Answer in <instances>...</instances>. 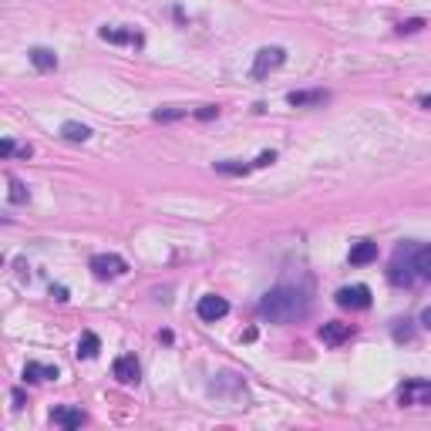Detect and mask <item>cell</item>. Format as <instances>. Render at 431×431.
<instances>
[{
    "label": "cell",
    "instance_id": "obj_24",
    "mask_svg": "<svg viewBox=\"0 0 431 431\" xmlns=\"http://www.w3.org/2000/svg\"><path fill=\"white\" fill-rule=\"evenodd\" d=\"M14 152H17V145H14L10 138H3V142H0V156H3V158H10Z\"/></svg>",
    "mask_w": 431,
    "mask_h": 431
},
{
    "label": "cell",
    "instance_id": "obj_20",
    "mask_svg": "<svg viewBox=\"0 0 431 431\" xmlns=\"http://www.w3.org/2000/svg\"><path fill=\"white\" fill-rule=\"evenodd\" d=\"M216 172H223V175H246L249 165H243V162H216Z\"/></svg>",
    "mask_w": 431,
    "mask_h": 431
},
{
    "label": "cell",
    "instance_id": "obj_11",
    "mask_svg": "<svg viewBox=\"0 0 431 431\" xmlns=\"http://www.w3.org/2000/svg\"><path fill=\"white\" fill-rule=\"evenodd\" d=\"M51 421L61 425V428H81L88 418H84L81 408H54V411H51Z\"/></svg>",
    "mask_w": 431,
    "mask_h": 431
},
{
    "label": "cell",
    "instance_id": "obj_25",
    "mask_svg": "<svg viewBox=\"0 0 431 431\" xmlns=\"http://www.w3.org/2000/svg\"><path fill=\"white\" fill-rule=\"evenodd\" d=\"M51 297H54L58 304H64V300H68V290H64V286H51Z\"/></svg>",
    "mask_w": 431,
    "mask_h": 431
},
{
    "label": "cell",
    "instance_id": "obj_10",
    "mask_svg": "<svg viewBox=\"0 0 431 431\" xmlns=\"http://www.w3.org/2000/svg\"><path fill=\"white\" fill-rule=\"evenodd\" d=\"M347 260H351V267L374 263V260H378V243H374V239H357L351 246V253H347Z\"/></svg>",
    "mask_w": 431,
    "mask_h": 431
},
{
    "label": "cell",
    "instance_id": "obj_2",
    "mask_svg": "<svg viewBox=\"0 0 431 431\" xmlns=\"http://www.w3.org/2000/svg\"><path fill=\"white\" fill-rule=\"evenodd\" d=\"M388 280L394 286H411V283H431V246L404 243L391 260Z\"/></svg>",
    "mask_w": 431,
    "mask_h": 431
},
{
    "label": "cell",
    "instance_id": "obj_16",
    "mask_svg": "<svg viewBox=\"0 0 431 431\" xmlns=\"http://www.w3.org/2000/svg\"><path fill=\"white\" fill-rule=\"evenodd\" d=\"M61 135H64L68 142H88V138H91V128L81 125V121H64V125H61Z\"/></svg>",
    "mask_w": 431,
    "mask_h": 431
},
{
    "label": "cell",
    "instance_id": "obj_1",
    "mask_svg": "<svg viewBox=\"0 0 431 431\" xmlns=\"http://www.w3.org/2000/svg\"><path fill=\"white\" fill-rule=\"evenodd\" d=\"M307 307H310V297L300 286L280 283L270 293H263V300L256 304V314L267 323H293V320H300L307 314Z\"/></svg>",
    "mask_w": 431,
    "mask_h": 431
},
{
    "label": "cell",
    "instance_id": "obj_26",
    "mask_svg": "<svg viewBox=\"0 0 431 431\" xmlns=\"http://www.w3.org/2000/svg\"><path fill=\"white\" fill-rule=\"evenodd\" d=\"M10 397H14V408H24V401H27V397H24V391H21V388H17V391L10 394Z\"/></svg>",
    "mask_w": 431,
    "mask_h": 431
},
{
    "label": "cell",
    "instance_id": "obj_23",
    "mask_svg": "<svg viewBox=\"0 0 431 431\" xmlns=\"http://www.w3.org/2000/svg\"><path fill=\"white\" fill-rule=\"evenodd\" d=\"M276 162V152L273 149H270V152H260V156H256V162H253V165H256V169H267V165H273Z\"/></svg>",
    "mask_w": 431,
    "mask_h": 431
},
{
    "label": "cell",
    "instance_id": "obj_19",
    "mask_svg": "<svg viewBox=\"0 0 431 431\" xmlns=\"http://www.w3.org/2000/svg\"><path fill=\"white\" fill-rule=\"evenodd\" d=\"M7 182H10V193H7V199H10L14 206H21V202H27V186H24L21 179H14V175H7Z\"/></svg>",
    "mask_w": 431,
    "mask_h": 431
},
{
    "label": "cell",
    "instance_id": "obj_14",
    "mask_svg": "<svg viewBox=\"0 0 431 431\" xmlns=\"http://www.w3.org/2000/svg\"><path fill=\"white\" fill-rule=\"evenodd\" d=\"M24 378H27V381H58V367H54V364L31 360V364L24 367Z\"/></svg>",
    "mask_w": 431,
    "mask_h": 431
},
{
    "label": "cell",
    "instance_id": "obj_8",
    "mask_svg": "<svg viewBox=\"0 0 431 431\" xmlns=\"http://www.w3.org/2000/svg\"><path fill=\"white\" fill-rule=\"evenodd\" d=\"M112 374H115L121 384H138V378H142V367H138L135 354H121V357H115V364H112Z\"/></svg>",
    "mask_w": 431,
    "mask_h": 431
},
{
    "label": "cell",
    "instance_id": "obj_3",
    "mask_svg": "<svg viewBox=\"0 0 431 431\" xmlns=\"http://www.w3.org/2000/svg\"><path fill=\"white\" fill-rule=\"evenodd\" d=\"M397 404L401 408H421V404H431V381H421V378H411L397 388Z\"/></svg>",
    "mask_w": 431,
    "mask_h": 431
},
{
    "label": "cell",
    "instance_id": "obj_22",
    "mask_svg": "<svg viewBox=\"0 0 431 431\" xmlns=\"http://www.w3.org/2000/svg\"><path fill=\"white\" fill-rule=\"evenodd\" d=\"M193 115L199 118V121H212V118L219 115V105H202L199 112H193Z\"/></svg>",
    "mask_w": 431,
    "mask_h": 431
},
{
    "label": "cell",
    "instance_id": "obj_17",
    "mask_svg": "<svg viewBox=\"0 0 431 431\" xmlns=\"http://www.w3.org/2000/svg\"><path fill=\"white\" fill-rule=\"evenodd\" d=\"M101 351V341H98V334H81V341H78V357H84V360H91L95 354Z\"/></svg>",
    "mask_w": 431,
    "mask_h": 431
},
{
    "label": "cell",
    "instance_id": "obj_28",
    "mask_svg": "<svg viewBox=\"0 0 431 431\" xmlns=\"http://www.w3.org/2000/svg\"><path fill=\"white\" fill-rule=\"evenodd\" d=\"M421 323H425V327H428V330H431V307H428V310H425V314H421Z\"/></svg>",
    "mask_w": 431,
    "mask_h": 431
},
{
    "label": "cell",
    "instance_id": "obj_4",
    "mask_svg": "<svg viewBox=\"0 0 431 431\" xmlns=\"http://www.w3.org/2000/svg\"><path fill=\"white\" fill-rule=\"evenodd\" d=\"M283 61H286V51L283 47H260L256 51V58H253V81H263L270 71L276 68H283Z\"/></svg>",
    "mask_w": 431,
    "mask_h": 431
},
{
    "label": "cell",
    "instance_id": "obj_9",
    "mask_svg": "<svg viewBox=\"0 0 431 431\" xmlns=\"http://www.w3.org/2000/svg\"><path fill=\"white\" fill-rule=\"evenodd\" d=\"M351 337H354V327H351V323L330 320V323H323V327H320V341H323L327 347H341V344H347Z\"/></svg>",
    "mask_w": 431,
    "mask_h": 431
},
{
    "label": "cell",
    "instance_id": "obj_6",
    "mask_svg": "<svg viewBox=\"0 0 431 431\" xmlns=\"http://www.w3.org/2000/svg\"><path fill=\"white\" fill-rule=\"evenodd\" d=\"M88 267H91V273L98 276V280H112V276L128 273V263L118 253H98V256H91Z\"/></svg>",
    "mask_w": 431,
    "mask_h": 431
},
{
    "label": "cell",
    "instance_id": "obj_18",
    "mask_svg": "<svg viewBox=\"0 0 431 431\" xmlns=\"http://www.w3.org/2000/svg\"><path fill=\"white\" fill-rule=\"evenodd\" d=\"M189 115V108H179V105H169V108H156L152 112V118L156 121H179V118Z\"/></svg>",
    "mask_w": 431,
    "mask_h": 431
},
{
    "label": "cell",
    "instance_id": "obj_13",
    "mask_svg": "<svg viewBox=\"0 0 431 431\" xmlns=\"http://www.w3.org/2000/svg\"><path fill=\"white\" fill-rule=\"evenodd\" d=\"M98 34H101V40H112V44H132V47H142V34H138V31H118V27H101Z\"/></svg>",
    "mask_w": 431,
    "mask_h": 431
},
{
    "label": "cell",
    "instance_id": "obj_12",
    "mask_svg": "<svg viewBox=\"0 0 431 431\" xmlns=\"http://www.w3.org/2000/svg\"><path fill=\"white\" fill-rule=\"evenodd\" d=\"M330 95L323 91V88H317V91H290L286 95V101L293 105V108H307V105H323Z\"/></svg>",
    "mask_w": 431,
    "mask_h": 431
},
{
    "label": "cell",
    "instance_id": "obj_21",
    "mask_svg": "<svg viewBox=\"0 0 431 431\" xmlns=\"http://www.w3.org/2000/svg\"><path fill=\"white\" fill-rule=\"evenodd\" d=\"M421 27H425V21H421V17H415V21L397 24V34H415V31H421Z\"/></svg>",
    "mask_w": 431,
    "mask_h": 431
},
{
    "label": "cell",
    "instance_id": "obj_5",
    "mask_svg": "<svg viewBox=\"0 0 431 431\" xmlns=\"http://www.w3.org/2000/svg\"><path fill=\"white\" fill-rule=\"evenodd\" d=\"M334 300H337V307H344V310H367V307H371V286H364V283L341 286Z\"/></svg>",
    "mask_w": 431,
    "mask_h": 431
},
{
    "label": "cell",
    "instance_id": "obj_27",
    "mask_svg": "<svg viewBox=\"0 0 431 431\" xmlns=\"http://www.w3.org/2000/svg\"><path fill=\"white\" fill-rule=\"evenodd\" d=\"M418 105H421V108H428V112H431V95H418Z\"/></svg>",
    "mask_w": 431,
    "mask_h": 431
},
{
    "label": "cell",
    "instance_id": "obj_15",
    "mask_svg": "<svg viewBox=\"0 0 431 431\" xmlns=\"http://www.w3.org/2000/svg\"><path fill=\"white\" fill-rule=\"evenodd\" d=\"M31 64L38 68V71H54L58 68V54L54 51H47V47H31Z\"/></svg>",
    "mask_w": 431,
    "mask_h": 431
},
{
    "label": "cell",
    "instance_id": "obj_7",
    "mask_svg": "<svg viewBox=\"0 0 431 431\" xmlns=\"http://www.w3.org/2000/svg\"><path fill=\"white\" fill-rule=\"evenodd\" d=\"M196 314H199V320H206V323H216V320H223V317L230 314V304H226L223 297H216V293H206V297H199Z\"/></svg>",
    "mask_w": 431,
    "mask_h": 431
}]
</instances>
